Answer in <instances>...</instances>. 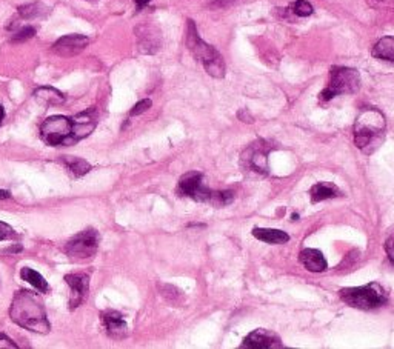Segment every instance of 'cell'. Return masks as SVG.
Segmentation results:
<instances>
[{
  "label": "cell",
  "instance_id": "cell-13",
  "mask_svg": "<svg viewBox=\"0 0 394 349\" xmlns=\"http://www.w3.org/2000/svg\"><path fill=\"white\" fill-rule=\"evenodd\" d=\"M102 322H104L105 329L108 332V336L116 340L125 339L128 334V326L123 320V317L118 311H105L102 314Z\"/></svg>",
  "mask_w": 394,
  "mask_h": 349
},
{
  "label": "cell",
  "instance_id": "cell-23",
  "mask_svg": "<svg viewBox=\"0 0 394 349\" xmlns=\"http://www.w3.org/2000/svg\"><path fill=\"white\" fill-rule=\"evenodd\" d=\"M62 160H63L65 165H67V168L76 177H82V176H85L86 173H90V171H91V165L86 160H84V159L71 157V155H65Z\"/></svg>",
  "mask_w": 394,
  "mask_h": 349
},
{
  "label": "cell",
  "instance_id": "cell-20",
  "mask_svg": "<svg viewBox=\"0 0 394 349\" xmlns=\"http://www.w3.org/2000/svg\"><path fill=\"white\" fill-rule=\"evenodd\" d=\"M371 54H373V57L379 59V61L394 62V36L382 37L373 47Z\"/></svg>",
  "mask_w": 394,
  "mask_h": 349
},
{
  "label": "cell",
  "instance_id": "cell-18",
  "mask_svg": "<svg viewBox=\"0 0 394 349\" xmlns=\"http://www.w3.org/2000/svg\"><path fill=\"white\" fill-rule=\"evenodd\" d=\"M310 194H311V202L313 203H319V202H322V200H326V199L339 197L342 192H340V189L338 187H336L334 183L320 182V183H316L315 187L311 188Z\"/></svg>",
  "mask_w": 394,
  "mask_h": 349
},
{
  "label": "cell",
  "instance_id": "cell-29",
  "mask_svg": "<svg viewBox=\"0 0 394 349\" xmlns=\"http://www.w3.org/2000/svg\"><path fill=\"white\" fill-rule=\"evenodd\" d=\"M16 231L5 222H0V242L2 240H10L13 237H16Z\"/></svg>",
  "mask_w": 394,
  "mask_h": 349
},
{
  "label": "cell",
  "instance_id": "cell-12",
  "mask_svg": "<svg viewBox=\"0 0 394 349\" xmlns=\"http://www.w3.org/2000/svg\"><path fill=\"white\" fill-rule=\"evenodd\" d=\"M65 280H67V284L71 288L70 308L76 309L86 300V297H88L90 277L86 276V274H67Z\"/></svg>",
  "mask_w": 394,
  "mask_h": 349
},
{
  "label": "cell",
  "instance_id": "cell-1",
  "mask_svg": "<svg viewBox=\"0 0 394 349\" xmlns=\"http://www.w3.org/2000/svg\"><path fill=\"white\" fill-rule=\"evenodd\" d=\"M10 316L14 323L33 332L48 334L51 329L45 307H43L40 297L36 293L26 291V289L14 295Z\"/></svg>",
  "mask_w": 394,
  "mask_h": 349
},
{
  "label": "cell",
  "instance_id": "cell-19",
  "mask_svg": "<svg viewBox=\"0 0 394 349\" xmlns=\"http://www.w3.org/2000/svg\"><path fill=\"white\" fill-rule=\"evenodd\" d=\"M34 98L38 99L40 103H43V105H48V107L62 105V103L65 102V95L53 86L38 88V90L34 91Z\"/></svg>",
  "mask_w": 394,
  "mask_h": 349
},
{
  "label": "cell",
  "instance_id": "cell-24",
  "mask_svg": "<svg viewBox=\"0 0 394 349\" xmlns=\"http://www.w3.org/2000/svg\"><path fill=\"white\" fill-rule=\"evenodd\" d=\"M291 11L299 17H308L315 13V8H313V5L306 2V0H296V2L291 5Z\"/></svg>",
  "mask_w": 394,
  "mask_h": 349
},
{
  "label": "cell",
  "instance_id": "cell-3",
  "mask_svg": "<svg viewBox=\"0 0 394 349\" xmlns=\"http://www.w3.org/2000/svg\"><path fill=\"white\" fill-rule=\"evenodd\" d=\"M187 45L188 49L191 51V54L199 61L205 71L210 74L211 77L222 79L227 72V66H225L223 59L221 53L214 48L208 45L207 42L200 39L199 33H197L196 24L193 20H188V28H187Z\"/></svg>",
  "mask_w": 394,
  "mask_h": 349
},
{
  "label": "cell",
  "instance_id": "cell-34",
  "mask_svg": "<svg viewBox=\"0 0 394 349\" xmlns=\"http://www.w3.org/2000/svg\"><path fill=\"white\" fill-rule=\"evenodd\" d=\"M3 117H5V111H3V107H2V105H0V125H2Z\"/></svg>",
  "mask_w": 394,
  "mask_h": 349
},
{
  "label": "cell",
  "instance_id": "cell-28",
  "mask_svg": "<svg viewBox=\"0 0 394 349\" xmlns=\"http://www.w3.org/2000/svg\"><path fill=\"white\" fill-rule=\"evenodd\" d=\"M151 100L150 99H143V100H141V102H137L136 105L133 107V109L129 111V116L133 117V116H139V114H142V113H145V111H148L150 108H151Z\"/></svg>",
  "mask_w": 394,
  "mask_h": 349
},
{
  "label": "cell",
  "instance_id": "cell-31",
  "mask_svg": "<svg viewBox=\"0 0 394 349\" xmlns=\"http://www.w3.org/2000/svg\"><path fill=\"white\" fill-rule=\"evenodd\" d=\"M237 117L240 118V121H244L245 123H253L254 122V118L248 114V111L246 109H242V111H239L237 113Z\"/></svg>",
  "mask_w": 394,
  "mask_h": 349
},
{
  "label": "cell",
  "instance_id": "cell-35",
  "mask_svg": "<svg viewBox=\"0 0 394 349\" xmlns=\"http://www.w3.org/2000/svg\"><path fill=\"white\" fill-rule=\"evenodd\" d=\"M297 217H299V214L294 212V214H293V220H297Z\"/></svg>",
  "mask_w": 394,
  "mask_h": 349
},
{
  "label": "cell",
  "instance_id": "cell-21",
  "mask_svg": "<svg viewBox=\"0 0 394 349\" xmlns=\"http://www.w3.org/2000/svg\"><path fill=\"white\" fill-rule=\"evenodd\" d=\"M20 276L24 280H26L28 284H30L31 286H34L36 289H38L39 293H49V285H48V281L45 280V277L42 276V274H39L38 271H34L31 268H22L20 271Z\"/></svg>",
  "mask_w": 394,
  "mask_h": 349
},
{
  "label": "cell",
  "instance_id": "cell-14",
  "mask_svg": "<svg viewBox=\"0 0 394 349\" xmlns=\"http://www.w3.org/2000/svg\"><path fill=\"white\" fill-rule=\"evenodd\" d=\"M139 39V49L145 54H155L160 47V34L155 26L143 25L136 29Z\"/></svg>",
  "mask_w": 394,
  "mask_h": 349
},
{
  "label": "cell",
  "instance_id": "cell-27",
  "mask_svg": "<svg viewBox=\"0 0 394 349\" xmlns=\"http://www.w3.org/2000/svg\"><path fill=\"white\" fill-rule=\"evenodd\" d=\"M384 247H385L386 256H388V258H390V262L394 265V226H391L388 229V234H386Z\"/></svg>",
  "mask_w": 394,
  "mask_h": 349
},
{
  "label": "cell",
  "instance_id": "cell-32",
  "mask_svg": "<svg viewBox=\"0 0 394 349\" xmlns=\"http://www.w3.org/2000/svg\"><path fill=\"white\" fill-rule=\"evenodd\" d=\"M150 2H151V0H136V8H137V11L143 10L145 6H147Z\"/></svg>",
  "mask_w": 394,
  "mask_h": 349
},
{
  "label": "cell",
  "instance_id": "cell-6",
  "mask_svg": "<svg viewBox=\"0 0 394 349\" xmlns=\"http://www.w3.org/2000/svg\"><path fill=\"white\" fill-rule=\"evenodd\" d=\"M42 139L51 146L72 142V121L65 116H51L40 125Z\"/></svg>",
  "mask_w": 394,
  "mask_h": 349
},
{
  "label": "cell",
  "instance_id": "cell-4",
  "mask_svg": "<svg viewBox=\"0 0 394 349\" xmlns=\"http://www.w3.org/2000/svg\"><path fill=\"white\" fill-rule=\"evenodd\" d=\"M340 300L345 302L348 307L370 311L381 308L388 302V293L386 289L376 284H368L365 286H354V288H344L340 289Z\"/></svg>",
  "mask_w": 394,
  "mask_h": 349
},
{
  "label": "cell",
  "instance_id": "cell-30",
  "mask_svg": "<svg viewBox=\"0 0 394 349\" xmlns=\"http://www.w3.org/2000/svg\"><path fill=\"white\" fill-rule=\"evenodd\" d=\"M0 349H17V345L6 337L5 334H0Z\"/></svg>",
  "mask_w": 394,
  "mask_h": 349
},
{
  "label": "cell",
  "instance_id": "cell-16",
  "mask_svg": "<svg viewBox=\"0 0 394 349\" xmlns=\"http://www.w3.org/2000/svg\"><path fill=\"white\" fill-rule=\"evenodd\" d=\"M299 258H301L305 268L311 272H322L326 270V260L319 249L306 248L301 252V257Z\"/></svg>",
  "mask_w": 394,
  "mask_h": 349
},
{
  "label": "cell",
  "instance_id": "cell-9",
  "mask_svg": "<svg viewBox=\"0 0 394 349\" xmlns=\"http://www.w3.org/2000/svg\"><path fill=\"white\" fill-rule=\"evenodd\" d=\"M269 151H271V146H268L265 142L251 144V146L242 154V163L256 173L267 174Z\"/></svg>",
  "mask_w": 394,
  "mask_h": 349
},
{
  "label": "cell",
  "instance_id": "cell-5",
  "mask_svg": "<svg viewBox=\"0 0 394 349\" xmlns=\"http://www.w3.org/2000/svg\"><path fill=\"white\" fill-rule=\"evenodd\" d=\"M361 88V74L354 68L347 66H333L330 71V82L325 90L320 93V99L330 102L336 95L354 94Z\"/></svg>",
  "mask_w": 394,
  "mask_h": 349
},
{
  "label": "cell",
  "instance_id": "cell-22",
  "mask_svg": "<svg viewBox=\"0 0 394 349\" xmlns=\"http://www.w3.org/2000/svg\"><path fill=\"white\" fill-rule=\"evenodd\" d=\"M48 8L40 2H33V3H26L24 6L19 8V17L25 19V20H31V19H39L47 16Z\"/></svg>",
  "mask_w": 394,
  "mask_h": 349
},
{
  "label": "cell",
  "instance_id": "cell-25",
  "mask_svg": "<svg viewBox=\"0 0 394 349\" xmlns=\"http://www.w3.org/2000/svg\"><path fill=\"white\" fill-rule=\"evenodd\" d=\"M235 200V194L231 191H214L213 199H211V205L213 206H225Z\"/></svg>",
  "mask_w": 394,
  "mask_h": 349
},
{
  "label": "cell",
  "instance_id": "cell-8",
  "mask_svg": "<svg viewBox=\"0 0 394 349\" xmlns=\"http://www.w3.org/2000/svg\"><path fill=\"white\" fill-rule=\"evenodd\" d=\"M99 248V234L96 229H85L67 243L65 252L74 260L91 258L97 252Z\"/></svg>",
  "mask_w": 394,
  "mask_h": 349
},
{
  "label": "cell",
  "instance_id": "cell-10",
  "mask_svg": "<svg viewBox=\"0 0 394 349\" xmlns=\"http://www.w3.org/2000/svg\"><path fill=\"white\" fill-rule=\"evenodd\" d=\"M244 349H276L283 348L281 337L269 329H256L245 337L244 343L240 345Z\"/></svg>",
  "mask_w": 394,
  "mask_h": 349
},
{
  "label": "cell",
  "instance_id": "cell-7",
  "mask_svg": "<svg viewBox=\"0 0 394 349\" xmlns=\"http://www.w3.org/2000/svg\"><path fill=\"white\" fill-rule=\"evenodd\" d=\"M176 192L180 197H189L202 203H211V199L214 194V191L203 185V174L200 171H189V173L182 176Z\"/></svg>",
  "mask_w": 394,
  "mask_h": 349
},
{
  "label": "cell",
  "instance_id": "cell-17",
  "mask_svg": "<svg viewBox=\"0 0 394 349\" xmlns=\"http://www.w3.org/2000/svg\"><path fill=\"white\" fill-rule=\"evenodd\" d=\"M251 233L258 240L269 243V245H283L290 240V235L285 231H281V229L254 228Z\"/></svg>",
  "mask_w": 394,
  "mask_h": 349
},
{
  "label": "cell",
  "instance_id": "cell-15",
  "mask_svg": "<svg viewBox=\"0 0 394 349\" xmlns=\"http://www.w3.org/2000/svg\"><path fill=\"white\" fill-rule=\"evenodd\" d=\"M94 128H96L94 109L77 114L74 118H72V142H77V140L90 136Z\"/></svg>",
  "mask_w": 394,
  "mask_h": 349
},
{
  "label": "cell",
  "instance_id": "cell-26",
  "mask_svg": "<svg viewBox=\"0 0 394 349\" xmlns=\"http://www.w3.org/2000/svg\"><path fill=\"white\" fill-rule=\"evenodd\" d=\"M36 34V28L34 26H22L19 28L16 33H13V42H25V40H30L31 37H34Z\"/></svg>",
  "mask_w": 394,
  "mask_h": 349
},
{
  "label": "cell",
  "instance_id": "cell-33",
  "mask_svg": "<svg viewBox=\"0 0 394 349\" xmlns=\"http://www.w3.org/2000/svg\"><path fill=\"white\" fill-rule=\"evenodd\" d=\"M5 199H10V192L5 189H0V200H5Z\"/></svg>",
  "mask_w": 394,
  "mask_h": 349
},
{
  "label": "cell",
  "instance_id": "cell-2",
  "mask_svg": "<svg viewBox=\"0 0 394 349\" xmlns=\"http://www.w3.org/2000/svg\"><path fill=\"white\" fill-rule=\"evenodd\" d=\"M386 128L385 116L377 108L368 107L361 111L354 123V144L359 150L368 153L376 150L384 140V132Z\"/></svg>",
  "mask_w": 394,
  "mask_h": 349
},
{
  "label": "cell",
  "instance_id": "cell-11",
  "mask_svg": "<svg viewBox=\"0 0 394 349\" xmlns=\"http://www.w3.org/2000/svg\"><path fill=\"white\" fill-rule=\"evenodd\" d=\"M88 37L82 36V34H70V36H63L61 37L53 45V51L57 56L62 57H72L77 56L79 53L88 47Z\"/></svg>",
  "mask_w": 394,
  "mask_h": 349
}]
</instances>
